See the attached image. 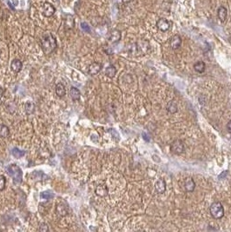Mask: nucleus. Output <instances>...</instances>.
I'll list each match as a JSON object with an SVG mask.
<instances>
[{
  "mask_svg": "<svg viewBox=\"0 0 231 232\" xmlns=\"http://www.w3.org/2000/svg\"><path fill=\"white\" fill-rule=\"evenodd\" d=\"M157 26L159 31L165 32L170 29V23L165 19H160L157 22Z\"/></svg>",
  "mask_w": 231,
  "mask_h": 232,
  "instance_id": "423d86ee",
  "label": "nucleus"
},
{
  "mask_svg": "<svg viewBox=\"0 0 231 232\" xmlns=\"http://www.w3.org/2000/svg\"><path fill=\"white\" fill-rule=\"evenodd\" d=\"M22 67H23V63L19 59H14L10 64V69L15 73L20 72V70H22Z\"/></svg>",
  "mask_w": 231,
  "mask_h": 232,
  "instance_id": "f8f14e48",
  "label": "nucleus"
},
{
  "mask_svg": "<svg viewBox=\"0 0 231 232\" xmlns=\"http://www.w3.org/2000/svg\"><path fill=\"white\" fill-rule=\"evenodd\" d=\"M102 68V64L97 63V62L92 63L91 65H90V67H89V73L90 75H97L101 71Z\"/></svg>",
  "mask_w": 231,
  "mask_h": 232,
  "instance_id": "0eeeda50",
  "label": "nucleus"
},
{
  "mask_svg": "<svg viewBox=\"0 0 231 232\" xmlns=\"http://www.w3.org/2000/svg\"><path fill=\"white\" fill-rule=\"evenodd\" d=\"M14 1V5H18V4H19V1L18 0H12V2Z\"/></svg>",
  "mask_w": 231,
  "mask_h": 232,
  "instance_id": "c756f323",
  "label": "nucleus"
},
{
  "mask_svg": "<svg viewBox=\"0 0 231 232\" xmlns=\"http://www.w3.org/2000/svg\"><path fill=\"white\" fill-rule=\"evenodd\" d=\"M184 188L185 190H187L188 192H192V191H194L195 188V181L193 180V178L188 177V178L185 179Z\"/></svg>",
  "mask_w": 231,
  "mask_h": 232,
  "instance_id": "9b49d317",
  "label": "nucleus"
},
{
  "mask_svg": "<svg viewBox=\"0 0 231 232\" xmlns=\"http://www.w3.org/2000/svg\"><path fill=\"white\" fill-rule=\"evenodd\" d=\"M39 230H42V231H48L49 230V228L47 226L46 224H42V226H40Z\"/></svg>",
  "mask_w": 231,
  "mask_h": 232,
  "instance_id": "bb28decb",
  "label": "nucleus"
},
{
  "mask_svg": "<svg viewBox=\"0 0 231 232\" xmlns=\"http://www.w3.org/2000/svg\"><path fill=\"white\" fill-rule=\"evenodd\" d=\"M69 95L71 98L73 100H79V98L81 97V93H80V91L78 89L76 88V87H71L70 88V91H69Z\"/></svg>",
  "mask_w": 231,
  "mask_h": 232,
  "instance_id": "f3484780",
  "label": "nucleus"
},
{
  "mask_svg": "<svg viewBox=\"0 0 231 232\" xmlns=\"http://www.w3.org/2000/svg\"><path fill=\"white\" fill-rule=\"evenodd\" d=\"M11 154H12V156H13L15 158H23V156L26 154V151L25 150H20L19 148H13L11 150Z\"/></svg>",
  "mask_w": 231,
  "mask_h": 232,
  "instance_id": "a211bd4d",
  "label": "nucleus"
},
{
  "mask_svg": "<svg viewBox=\"0 0 231 232\" xmlns=\"http://www.w3.org/2000/svg\"><path fill=\"white\" fill-rule=\"evenodd\" d=\"M41 47L44 54H51L57 48V40L51 33H45L41 37Z\"/></svg>",
  "mask_w": 231,
  "mask_h": 232,
  "instance_id": "f257e3e1",
  "label": "nucleus"
},
{
  "mask_svg": "<svg viewBox=\"0 0 231 232\" xmlns=\"http://www.w3.org/2000/svg\"><path fill=\"white\" fill-rule=\"evenodd\" d=\"M56 9L53 5H51V3L49 2H45L44 3V5L42 6V13L44 17L47 18H51L53 15L55 14Z\"/></svg>",
  "mask_w": 231,
  "mask_h": 232,
  "instance_id": "39448f33",
  "label": "nucleus"
},
{
  "mask_svg": "<svg viewBox=\"0 0 231 232\" xmlns=\"http://www.w3.org/2000/svg\"><path fill=\"white\" fill-rule=\"evenodd\" d=\"M217 15H218V18H219V19H220L222 22H224V21L227 19L228 11H227V9L224 7V6H221V7H219V9H218Z\"/></svg>",
  "mask_w": 231,
  "mask_h": 232,
  "instance_id": "2eb2a0df",
  "label": "nucleus"
},
{
  "mask_svg": "<svg viewBox=\"0 0 231 232\" xmlns=\"http://www.w3.org/2000/svg\"><path fill=\"white\" fill-rule=\"evenodd\" d=\"M226 128H227V130H228V132H229V134H231V121H229V122L227 124Z\"/></svg>",
  "mask_w": 231,
  "mask_h": 232,
  "instance_id": "cd10ccee",
  "label": "nucleus"
},
{
  "mask_svg": "<svg viewBox=\"0 0 231 232\" xmlns=\"http://www.w3.org/2000/svg\"><path fill=\"white\" fill-rule=\"evenodd\" d=\"M155 189H156V191L157 193L162 194L166 190V183L164 181V179L160 178L159 180H157L156 184H155Z\"/></svg>",
  "mask_w": 231,
  "mask_h": 232,
  "instance_id": "1a4fd4ad",
  "label": "nucleus"
},
{
  "mask_svg": "<svg viewBox=\"0 0 231 232\" xmlns=\"http://www.w3.org/2000/svg\"><path fill=\"white\" fill-rule=\"evenodd\" d=\"M7 171L9 173V175L13 179L14 183L16 184H19L22 183L23 180V171L21 170V168L19 167V165L17 164H10L9 166L7 167Z\"/></svg>",
  "mask_w": 231,
  "mask_h": 232,
  "instance_id": "f03ea898",
  "label": "nucleus"
},
{
  "mask_svg": "<svg viewBox=\"0 0 231 232\" xmlns=\"http://www.w3.org/2000/svg\"><path fill=\"white\" fill-rule=\"evenodd\" d=\"M5 184H6V179L3 175H0V191L4 190L5 188Z\"/></svg>",
  "mask_w": 231,
  "mask_h": 232,
  "instance_id": "393cba45",
  "label": "nucleus"
},
{
  "mask_svg": "<svg viewBox=\"0 0 231 232\" xmlns=\"http://www.w3.org/2000/svg\"><path fill=\"white\" fill-rule=\"evenodd\" d=\"M209 211H210L211 216L216 219H220L224 216V208L222 204L219 202L213 203L210 206Z\"/></svg>",
  "mask_w": 231,
  "mask_h": 232,
  "instance_id": "7ed1b4c3",
  "label": "nucleus"
},
{
  "mask_svg": "<svg viewBox=\"0 0 231 232\" xmlns=\"http://www.w3.org/2000/svg\"><path fill=\"white\" fill-rule=\"evenodd\" d=\"M81 27H82L83 31H84V32H90V27L86 23H81Z\"/></svg>",
  "mask_w": 231,
  "mask_h": 232,
  "instance_id": "a878e982",
  "label": "nucleus"
},
{
  "mask_svg": "<svg viewBox=\"0 0 231 232\" xmlns=\"http://www.w3.org/2000/svg\"><path fill=\"white\" fill-rule=\"evenodd\" d=\"M3 96H4V90L0 87V99L3 98Z\"/></svg>",
  "mask_w": 231,
  "mask_h": 232,
  "instance_id": "c85d7f7f",
  "label": "nucleus"
},
{
  "mask_svg": "<svg viewBox=\"0 0 231 232\" xmlns=\"http://www.w3.org/2000/svg\"><path fill=\"white\" fill-rule=\"evenodd\" d=\"M109 41L111 43H117L120 41L121 39V32L118 30H113L110 32L109 37H108Z\"/></svg>",
  "mask_w": 231,
  "mask_h": 232,
  "instance_id": "6e6552de",
  "label": "nucleus"
},
{
  "mask_svg": "<svg viewBox=\"0 0 231 232\" xmlns=\"http://www.w3.org/2000/svg\"><path fill=\"white\" fill-rule=\"evenodd\" d=\"M170 47L173 50L178 49L182 44V38L180 37V36H178V35L173 36L171 37L170 41Z\"/></svg>",
  "mask_w": 231,
  "mask_h": 232,
  "instance_id": "9d476101",
  "label": "nucleus"
},
{
  "mask_svg": "<svg viewBox=\"0 0 231 232\" xmlns=\"http://www.w3.org/2000/svg\"><path fill=\"white\" fill-rule=\"evenodd\" d=\"M96 194L101 197H104L108 195V188L104 184H99L96 189Z\"/></svg>",
  "mask_w": 231,
  "mask_h": 232,
  "instance_id": "4468645a",
  "label": "nucleus"
},
{
  "mask_svg": "<svg viewBox=\"0 0 231 232\" xmlns=\"http://www.w3.org/2000/svg\"><path fill=\"white\" fill-rule=\"evenodd\" d=\"M56 94L59 97V98H63L66 94V90L64 84L62 83H58L56 86Z\"/></svg>",
  "mask_w": 231,
  "mask_h": 232,
  "instance_id": "dca6fc26",
  "label": "nucleus"
},
{
  "mask_svg": "<svg viewBox=\"0 0 231 232\" xmlns=\"http://www.w3.org/2000/svg\"><path fill=\"white\" fill-rule=\"evenodd\" d=\"M116 69L115 66L110 65V66L107 67L106 70H105V75H106L108 78H113L116 76Z\"/></svg>",
  "mask_w": 231,
  "mask_h": 232,
  "instance_id": "6ab92c4d",
  "label": "nucleus"
},
{
  "mask_svg": "<svg viewBox=\"0 0 231 232\" xmlns=\"http://www.w3.org/2000/svg\"><path fill=\"white\" fill-rule=\"evenodd\" d=\"M10 136V130L9 128L5 124H1L0 125V137H3V138H5V137H8Z\"/></svg>",
  "mask_w": 231,
  "mask_h": 232,
  "instance_id": "aec40b11",
  "label": "nucleus"
},
{
  "mask_svg": "<svg viewBox=\"0 0 231 232\" xmlns=\"http://www.w3.org/2000/svg\"><path fill=\"white\" fill-rule=\"evenodd\" d=\"M55 194L51 191V190H45L40 193V196L44 199H51L52 197H54Z\"/></svg>",
  "mask_w": 231,
  "mask_h": 232,
  "instance_id": "5701e85b",
  "label": "nucleus"
},
{
  "mask_svg": "<svg viewBox=\"0 0 231 232\" xmlns=\"http://www.w3.org/2000/svg\"><path fill=\"white\" fill-rule=\"evenodd\" d=\"M75 20L72 15H67L65 19V27L66 30H71L74 28Z\"/></svg>",
  "mask_w": 231,
  "mask_h": 232,
  "instance_id": "ddd939ff",
  "label": "nucleus"
},
{
  "mask_svg": "<svg viewBox=\"0 0 231 232\" xmlns=\"http://www.w3.org/2000/svg\"><path fill=\"white\" fill-rule=\"evenodd\" d=\"M167 111L168 112H170V114H174L177 112V105L175 102L171 101L168 104H167Z\"/></svg>",
  "mask_w": 231,
  "mask_h": 232,
  "instance_id": "4be33fe9",
  "label": "nucleus"
},
{
  "mask_svg": "<svg viewBox=\"0 0 231 232\" xmlns=\"http://www.w3.org/2000/svg\"><path fill=\"white\" fill-rule=\"evenodd\" d=\"M170 150L174 154L181 155V154L184 152V144H183V143L181 140H175V141L170 144Z\"/></svg>",
  "mask_w": 231,
  "mask_h": 232,
  "instance_id": "20e7f679",
  "label": "nucleus"
},
{
  "mask_svg": "<svg viewBox=\"0 0 231 232\" xmlns=\"http://www.w3.org/2000/svg\"><path fill=\"white\" fill-rule=\"evenodd\" d=\"M194 69L196 72L203 73V72H204V70H205V64H204L203 61H199V62L195 64Z\"/></svg>",
  "mask_w": 231,
  "mask_h": 232,
  "instance_id": "412c9836",
  "label": "nucleus"
},
{
  "mask_svg": "<svg viewBox=\"0 0 231 232\" xmlns=\"http://www.w3.org/2000/svg\"><path fill=\"white\" fill-rule=\"evenodd\" d=\"M25 110H26V112H27L28 114H32L34 112V110H35V105L33 104L32 103H27L26 105H25Z\"/></svg>",
  "mask_w": 231,
  "mask_h": 232,
  "instance_id": "b1692460",
  "label": "nucleus"
}]
</instances>
